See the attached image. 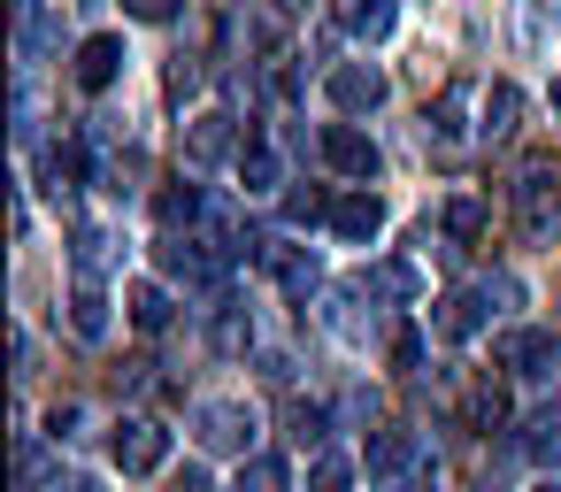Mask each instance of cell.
<instances>
[{
  "mask_svg": "<svg viewBox=\"0 0 561 492\" xmlns=\"http://www.w3.org/2000/svg\"><path fill=\"white\" fill-rule=\"evenodd\" d=\"M469 423H477V431H500V423H507V392H500V385H477V392H469Z\"/></svg>",
  "mask_w": 561,
  "mask_h": 492,
  "instance_id": "27",
  "label": "cell"
},
{
  "mask_svg": "<svg viewBox=\"0 0 561 492\" xmlns=\"http://www.w3.org/2000/svg\"><path fill=\"white\" fill-rule=\"evenodd\" d=\"M492 354H500V369H515V377H553V369H561V339H553V331H530V323H523V331H500Z\"/></svg>",
  "mask_w": 561,
  "mask_h": 492,
  "instance_id": "5",
  "label": "cell"
},
{
  "mask_svg": "<svg viewBox=\"0 0 561 492\" xmlns=\"http://www.w3.org/2000/svg\"><path fill=\"white\" fill-rule=\"evenodd\" d=\"M154 216H162V231H193V224H208V201H201V185H170L162 201H154Z\"/></svg>",
  "mask_w": 561,
  "mask_h": 492,
  "instance_id": "14",
  "label": "cell"
},
{
  "mask_svg": "<svg viewBox=\"0 0 561 492\" xmlns=\"http://www.w3.org/2000/svg\"><path fill=\"white\" fill-rule=\"evenodd\" d=\"M247 346H254V323H247L239 308H231V316H216V354H247Z\"/></svg>",
  "mask_w": 561,
  "mask_h": 492,
  "instance_id": "31",
  "label": "cell"
},
{
  "mask_svg": "<svg viewBox=\"0 0 561 492\" xmlns=\"http://www.w3.org/2000/svg\"><path fill=\"white\" fill-rule=\"evenodd\" d=\"M323 162H331L339 178H377V139L354 131V124H331V131H323Z\"/></svg>",
  "mask_w": 561,
  "mask_h": 492,
  "instance_id": "9",
  "label": "cell"
},
{
  "mask_svg": "<svg viewBox=\"0 0 561 492\" xmlns=\"http://www.w3.org/2000/svg\"><path fill=\"white\" fill-rule=\"evenodd\" d=\"M461 116H469V85H446V93L431 101V116H423V124H431V139H438V147H461V139H469V124H461Z\"/></svg>",
  "mask_w": 561,
  "mask_h": 492,
  "instance_id": "13",
  "label": "cell"
},
{
  "mask_svg": "<svg viewBox=\"0 0 561 492\" xmlns=\"http://www.w3.org/2000/svg\"><path fill=\"white\" fill-rule=\"evenodd\" d=\"M285 431H293V446H323L331 415H323V408H308V400H293V408H285Z\"/></svg>",
  "mask_w": 561,
  "mask_h": 492,
  "instance_id": "25",
  "label": "cell"
},
{
  "mask_svg": "<svg viewBox=\"0 0 561 492\" xmlns=\"http://www.w3.org/2000/svg\"><path fill=\"white\" fill-rule=\"evenodd\" d=\"M32 492H93V477H62V469H55V477H39Z\"/></svg>",
  "mask_w": 561,
  "mask_h": 492,
  "instance_id": "34",
  "label": "cell"
},
{
  "mask_svg": "<svg viewBox=\"0 0 561 492\" xmlns=\"http://www.w3.org/2000/svg\"><path fill=\"white\" fill-rule=\"evenodd\" d=\"M285 216H293V224H331V201H323L316 185H300V193H285Z\"/></svg>",
  "mask_w": 561,
  "mask_h": 492,
  "instance_id": "30",
  "label": "cell"
},
{
  "mask_svg": "<svg viewBox=\"0 0 561 492\" xmlns=\"http://www.w3.org/2000/svg\"><path fill=\"white\" fill-rule=\"evenodd\" d=\"M70 331H78L85 346L108 339V293H101V285H78V293H70Z\"/></svg>",
  "mask_w": 561,
  "mask_h": 492,
  "instance_id": "16",
  "label": "cell"
},
{
  "mask_svg": "<svg viewBox=\"0 0 561 492\" xmlns=\"http://www.w3.org/2000/svg\"><path fill=\"white\" fill-rule=\"evenodd\" d=\"M538 492H561V484H538Z\"/></svg>",
  "mask_w": 561,
  "mask_h": 492,
  "instance_id": "37",
  "label": "cell"
},
{
  "mask_svg": "<svg viewBox=\"0 0 561 492\" xmlns=\"http://www.w3.org/2000/svg\"><path fill=\"white\" fill-rule=\"evenodd\" d=\"M362 293H377V300H408V293H415V270H408V262H377V270L362 277Z\"/></svg>",
  "mask_w": 561,
  "mask_h": 492,
  "instance_id": "22",
  "label": "cell"
},
{
  "mask_svg": "<svg viewBox=\"0 0 561 492\" xmlns=\"http://www.w3.org/2000/svg\"><path fill=\"white\" fill-rule=\"evenodd\" d=\"M308 492H354V461L331 454V446H316V461H308Z\"/></svg>",
  "mask_w": 561,
  "mask_h": 492,
  "instance_id": "21",
  "label": "cell"
},
{
  "mask_svg": "<svg viewBox=\"0 0 561 492\" xmlns=\"http://www.w3.org/2000/svg\"><path fill=\"white\" fill-rule=\"evenodd\" d=\"M339 16H346V32H354V39H385L400 9H392V0H346Z\"/></svg>",
  "mask_w": 561,
  "mask_h": 492,
  "instance_id": "20",
  "label": "cell"
},
{
  "mask_svg": "<svg viewBox=\"0 0 561 492\" xmlns=\"http://www.w3.org/2000/svg\"><path fill=\"white\" fill-rule=\"evenodd\" d=\"M239 185H247V193H277V185H285V162H277V147L247 139V155H239Z\"/></svg>",
  "mask_w": 561,
  "mask_h": 492,
  "instance_id": "17",
  "label": "cell"
},
{
  "mask_svg": "<svg viewBox=\"0 0 561 492\" xmlns=\"http://www.w3.org/2000/svg\"><path fill=\"white\" fill-rule=\"evenodd\" d=\"M193 438L208 446V454H254V438H262V423H254V408L247 400H201L193 408Z\"/></svg>",
  "mask_w": 561,
  "mask_h": 492,
  "instance_id": "1",
  "label": "cell"
},
{
  "mask_svg": "<svg viewBox=\"0 0 561 492\" xmlns=\"http://www.w3.org/2000/svg\"><path fill=\"white\" fill-rule=\"evenodd\" d=\"M323 323H331V339H346V346H362L369 331H362V316H354V293H323Z\"/></svg>",
  "mask_w": 561,
  "mask_h": 492,
  "instance_id": "23",
  "label": "cell"
},
{
  "mask_svg": "<svg viewBox=\"0 0 561 492\" xmlns=\"http://www.w3.org/2000/svg\"><path fill=\"white\" fill-rule=\"evenodd\" d=\"M331 231L354 239V247L377 239V231H385V201H377V193H346V201H331Z\"/></svg>",
  "mask_w": 561,
  "mask_h": 492,
  "instance_id": "12",
  "label": "cell"
},
{
  "mask_svg": "<svg viewBox=\"0 0 561 492\" xmlns=\"http://www.w3.org/2000/svg\"><path fill=\"white\" fill-rule=\"evenodd\" d=\"M231 155H247V124H239L231 108H201V116L185 124V162H193V170H216V162H231Z\"/></svg>",
  "mask_w": 561,
  "mask_h": 492,
  "instance_id": "2",
  "label": "cell"
},
{
  "mask_svg": "<svg viewBox=\"0 0 561 492\" xmlns=\"http://www.w3.org/2000/svg\"><path fill=\"white\" fill-rule=\"evenodd\" d=\"M377 101H385V70L377 62H339L331 70V108L339 116H369Z\"/></svg>",
  "mask_w": 561,
  "mask_h": 492,
  "instance_id": "6",
  "label": "cell"
},
{
  "mask_svg": "<svg viewBox=\"0 0 561 492\" xmlns=\"http://www.w3.org/2000/svg\"><path fill=\"white\" fill-rule=\"evenodd\" d=\"M523 454L546 461V469H561V408H538V415L523 423Z\"/></svg>",
  "mask_w": 561,
  "mask_h": 492,
  "instance_id": "18",
  "label": "cell"
},
{
  "mask_svg": "<svg viewBox=\"0 0 561 492\" xmlns=\"http://www.w3.org/2000/svg\"><path fill=\"white\" fill-rule=\"evenodd\" d=\"M392 362H400V369H415V362H423V331H415V323H408V331H392Z\"/></svg>",
  "mask_w": 561,
  "mask_h": 492,
  "instance_id": "32",
  "label": "cell"
},
{
  "mask_svg": "<svg viewBox=\"0 0 561 492\" xmlns=\"http://www.w3.org/2000/svg\"><path fill=\"white\" fill-rule=\"evenodd\" d=\"M477 231H484V201H477V193L446 201V239H477Z\"/></svg>",
  "mask_w": 561,
  "mask_h": 492,
  "instance_id": "26",
  "label": "cell"
},
{
  "mask_svg": "<svg viewBox=\"0 0 561 492\" xmlns=\"http://www.w3.org/2000/svg\"><path fill=\"white\" fill-rule=\"evenodd\" d=\"M553 108H561V85H553Z\"/></svg>",
  "mask_w": 561,
  "mask_h": 492,
  "instance_id": "36",
  "label": "cell"
},
{
  "mask_svg": "<svg viewBox=\"0 0 561 492\" xmlns=\"http://www.w3.org/2000/svg\"><path fill=\"white\" fill-rule=\"evenodd\" d=\"M124 308H131V323H139L147 339H154V331H170V316H178V308H170V293H162L154 277H139V285L124 293Z\"/></svg>",
  "mask_w": 561,
  "mask_h": 492,
  "instance_id": "15",
  "label": "cell"
},
{
  "mask_svg": "<svg viewBox=\"0 0 561 492\" xmlns=\"http://www.w3.org/2000/svg\"><path fill=\"white\" fill-rule=\"evenodd\" d=\"M293 484V469L277 461V454H247V477H239V492H285Z\"/></svg>",
  "mask_w": 561,
  "mask_h": 492,
  "instance_id": "24",
  "label": "cell"
},
{
  "mask_svg": "<svg viewBox=\"0 0 561 492\" xmlns=\"http://www.w3.org/2000/svg\"><path fill=\"white\" fill-rule=\"evenodd\" d=\"M484 323H492V293H484V285H469V293H446V300H438V339H446V346H469Z\"/></svg>",
  "mask_w": 561,
  "mask_h": 492,
  "instance_id": "7",
  "label": "cell"
},
{
  "mask_svg": "<svg viewBox=\"0 0 561 492\" xmlns=\"http://www.w3.org/2000/svg\"><path fill=\"white\" fill-rule=\"evenodd\" d=\"M170 492H216V484H208V469H185V477H178Z\"/></svg>",
  "mask_w": 561,
  "mask_h": 492,
  "instance_id": "35",
  "label": "cell"
},
{
  "mask_svg": "<svg viewBox=\"0 0 561 492\" xmlns=\"http://www.w3.org/2000/svg\"><path fill=\"white\" fill-rule=\"evenodd\" d=\"M70 270H78V285H101V277L116 270V239H108L101 224H78V231H70Z\"/></svg>",
  "mask_w": 561,
  "mask_h": 492,
  "instance_id": "11",
  "label": "cell"
},
{
  "mask_svg": "<svg viewBox=\"0 0 561 492\" xmlns=\"http://www.w3.org/2000/svg\"><path fill=\"white\" fill-rule=\"evenodd\" d=\"M162 461H170V431H162L154 415L116 423V469H124V477H147V469H162Z\"/></svg>",
  "mask_w": 561,
  "mask_h": 492,
  "instance_id": "4",
  "label": "cell"
},
{
  "mask_svg": "<svg viewBox=\"0 0 561 492\" xmlns=\"http://www.w3.org/2000/svg\"><path fill=\"white\" fill-rule=\"evenodd\" d=\"M124 9H131L139 24H170V16H178V0H124Z\"/></svg>",
  "mask_w": 561,
  "mask_h": 492,
  "instance_id": "33",
  "label": "cell"
},
{
  "mask_svg": "<svg viewBox=\"0 0 561 492\" xmlns=\"http://www.w3.org/2000/svg\"><path fill=\"white\" fill-rule=\"evenodd\" d=\"M515 216H523L530 239L553 231V216H561V162H523V178H515Z\"/></svg>",
  "mask_w": 561,
  "mask_h": 492,
  "instance_id": "3",
  "label": "cell"
},
{
  "mask_svg": "<svg viewBox=\"0 0 561 492\" xmlns=\"http://www.w3.org/2000/svg\"><path fill=\"white\" fill-rule=\"evenodd\" d=\"M515 116H523V93H515V85H492V93H484V124H477V131H484V139H515Z\"/></svg>",
  "mask_w": 561,
  "mask_h": 492,
  "instance_id": "19",
  "label": "cell"
},
{
  "mask_svg": "<svg viewBox=\"0 0 561 492\" xmlns=\"http://www.w3.org/2000/svg\"><path fill=\"white\" fill-rule=\"evenodd\" d=\"M39 39H47V0H16V47L39 55Z\"/></svg>",
  "mask_w": 561,
  "mask_h": 492,
  "instance_id": "28",
  "label": "cell"
},
{
  "mask_svg": "<svg viewBox=\"0 0 561 492\" xmlns=\"http://www.w3.org/2000/svg\"><path fill=\"white\" fill-rule=\"evenodd\" d=\"M124 62H131L124 39H116V32H93V39L78 47V85H85V93H108V85L124 78Z\"/></svg>",
  "mask_w": 561,
  "mask_h": 492,
  "instance_id": "8",
  "label": "cell"
},
{
  "mask_svg": "<svg viewBox=\"0 0 561 492\" xmlns=\"http://www.w3.org/2000/svg\"><path fill=\"white\" fill-rule=\"evenodd\" d=\"M415 461H423V438L415 431H369V477L377 484H400Z\"/></svg>",
  "mask_w": 561,
  "mask_h": 492,
  "instance_id": "10",
  "label": "cell"
},
{
  "mask_svg": "<svg viewBox=\"0 0 561 492\" xmlns=\"http://www.w3.org/2000/svg\"><path fill=\"white\" fill-rule=\"evenodd\" d=\"M39 477H47V438H32V431H24V438H16V484L32 492Z\"/></svg>",
  "mask_w": 561,
  "mask_h": 492,
  "instance_id": "29",
  "label": "cell"
}]
</instances>
